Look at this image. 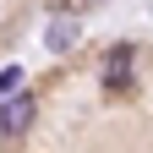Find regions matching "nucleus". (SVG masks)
<instances>
[{"instance_id":"1","label":"nucleus","mask_w":153,"mask_h":153,"mask_svg":"<svg viewBox=\"0 0 153 153\" xmlns=\"http://www.w3.org/2000/svg\"><path fill=\"white\" fill-rule=\"evenodd\" d=\"M104 88H109V93H120V88H131V49H126V44L104 55Z\"/></svg>"},{"instance_id":"2","label":"nucleus","mask_w":153,"mask_h":153,"mask_svg":"<svg viewBox=\"0 0 153 153\" xmlns=\"http://www.w3.org/2000/svg\"><path fill=\"white\" fill-rule=\"evenodd\" d=\"M33 115H38L33 99H27V93H16V99L0 109V131H11V137H16V131H27V126H33Z\"/></svg>"},{"instance_id":"3","label":"nucleus","mask_w":153,"mask_h":153,"mask_svg":"<svg viewBox=\"0 0 153 153\" xmlns=\"http://www.w3.org/2000/svg\"><path fill=\"white\" fill-rule=\"evenodd\" d=\"M71 38H76V27H71L66 16H60V22L49 27V49H71Z\"/></svg>"},{"instance_id":"4","label":"nucleus","mask_w":153,"mask_h":153,"mask_svg":"<svg viewBox=\"0 0 153 153\" xmlns=\"http://www.w3.org/2000/svg\"><path fill=\"white\" fill-rule=\"evenodd\" d=\"M16 82H22V71L6 66V71H0V99H6V93H16Z\"/></svg>"}]
</instances>
